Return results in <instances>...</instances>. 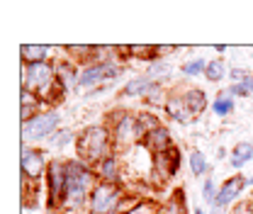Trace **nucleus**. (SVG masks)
Returning <instances> with one entry per match:
<instances>
[{
    "mask_svg": "<svg viewBox=\"0 0 253 214\" xmlns=\"http://www.w3.org/2000/svg\"><path fill=\"white\" fill-rule=\"evenodd\" d=\"M97 185L93 166L81 158H66V187L59 214H88V200Z\"/></svg>",
    "mask_w": 253,
    "mask_h": 214,
    "instance_id": "1",
    "label": "nucleus"
},
{
    "mask_svg": "<svg viewBox=\"0 0 253 214\" xmlns=\"http://www.w3.org/2000/svg\"><path fill=\"white\" fill-rule=\"evenodd\" d=\"M22 88L25 90L37 92L49 107L56 110V105L63 102V95H68V90L63 88L56 78V66L54 61L44 63H22Z\"/></svg>",
    "mask_w": 253,
    "mask_h": 214,
    "instance_id": "2",
    "label": "nucleus"
},
{
    "mask_svg": "<svg viewBox=\"0 0 253 214\" xmlns=\"http://www.w3.org/2000/svg\"><path fill=\"white\" fill-rule=\"evenodd\" d=\"M73 149H76V158L85 161L88 166H97L110 153H117L107 124H88V127H83L78 131V136H76V146Z\"/></svg>",
    "mask_w": 253,
    "mask_h": 214,
    "instance_id": "3",
    "label": "nucleus"
},
{
    "mask_svg": "<svg viewBox=\"0 0 253 214\" xmlns=\"http://www.w3.org/2000/svg\"><path fill=\"white\" fill-rule=\"evenodd\" d=\"M107 127H110V134H112V141H115V151H129L134 146H139L144 141V131L139 127L136 120V112H129V110H115L107 115Z\"/></svg>",
    "mask_w": 253,
    "mask_h": 214,
    "instance_id": "4",
    "label": "nucleus"
},
{
    "mask_svg": "<svg viewBox=\"0 0 253 214\" xmlns=\"http://www.w3.org/2000/svg\"><path fill=\"white\" fill-rule=\"evenodd\" d=\"M134 202L126 200V192L122 185L97 183L88 200V214H122Z\"/></svg>",
    "mask_w": 253,
    "mask_h": 214,
    "instance_id": "5",
    "label": "nucleus"
},
{
    "mask_svg": "<svg viewBox=\"0 0 253 214\" xmlns=\"http://www.w3.org/2000/svg\"><path fill=\"white\" fill-rule=\"evenodd\" d=\"M59 127H61V115L54 107H49V110L30 117L27 122H22V141L27 146L37 144V141H49L59 131Z\"/></svg>",
    "mask_w": 253,
    "mask_h": 214,
    "instance_id": "6",
    "label": "nucleus"
},
{
    "mask_svg": "<svg viewBox=\"0 0 253 214\" xmlns=\"http://www.w3.org/2000/svg\"><path fill=\"white\" fill-rule=\"evenodd\" d=\"M122 61H107V63H88L81 68V78H78V88L85 92H93L105 88L107 83L117 81L122 76Z\"/></svg>",
    "mask_w": 253,
    "mask_h": 214,
    "instance_id": "7",
    "label": "nucleus"
},
{
    "mask_svg": "<svg viewBox=\"0 0 253 214\" xmlns=\"http://www.w3.org/2000/svg\"><path fill=\"white\" fill-rule=\"evenodd\" d=\"M63 187H66V158H51L46 178H44V197H46V207L49 210L59 212Z\"/></svg>",
    "mask_w": 253,
    "mask_h": 214,
    "instance_id": "8",
    "label": "nucleus"
},
{
    "mask_svg": "<svg viewBox=\"0 0 253 214\" xmlns=\"http://www.w3.org/2000/svg\"><path fill=\"white\" fill-rule=\"evenodd\" d=\"M49 161L46 153L37 146H22V156H20V171H22V183H44L46 171H49Z\"/></svg>",
    "mask_w": 253,
    "mask_h": 214,
    "instance_id": "9",
    "label": "nucleus"
},
{
    "mask_svg": "<svg viewBox=\"0 0 253 214\" xmlns=\"http://www.w3.org/2000/svg\"><path fill=\"white\" fill-rule=\"evenodd\" d=\"M180 163H183V153H180L178 146H173L168 151L154 153V168H151L154 180L156 183H166V180L175 178L178 171H180Z\"/></svg>",
    "mask_w": 253,
    "mask_h": 214,
    "instance_id": "10",
    "label": "nucleus"
},
{
    "mask_svg": "<svg viewBox=\"0 0 253 214\" xmlns=\"http://www.w3.org/2000/svg\"><path fill=\"white\" fill-rule=\"evenodd\" d=\"M249 185H251V180H249L244 173H234V175L224 178V183L219 185V195H217V200H214V210H226L229 205H234V202L246 192Z\"/></svg>",
    "mask_w": 253,
    "mask_h": 214,
    "instance_id": "11",
    "label": "nucleus"
},
{
    "mask_svg": "<svg viewBox=\"0 0 253 214\" xmlns=\"http://www.w3.org/2000/svg\"><path fill=\"white\" fill-rule=\"evenodd\" d=\"M163 112H166V117H168L170 122H175V124H190L195 120V115L190 112V107L185 105L180 90L168 92V100H166V105H163Z\"/></svg>",
    "mask_w": 253,
    "mask_h": 214,
    "instance_id": "12",
    "label": "nucleus"
},
{
    "mask_svg": "<svg viewBox=\"0 0 253 214\" xmlns=\"http://www.w3.org/2000/svg\"><path fill=\"white\" fill-rule=\"evenodd\" d=\"M95 178L97 183H112V185H122V163L117 153H110L107 158H102L97 166H93Z\"/></svg>",
    "mask_w": 253,
    "mask_h": 214,
    "instance_id": "13",
    "label": "nucleus"
},
{
    "mask_svg": "<svg viewBox=\"0 0 253 214\" xmlns=\"http://www.w3.org/2000/svg\"><path fill=\"white\" fill-rule=\"evenodd\" d=\"M54 66H56V78L66 90H76L78 88V78H81V66L73 63L68 56H61V59H54Z\"/></svg>",
    "mask_w": 253,
    "mask_h": 214,
    "instance_id": "14",
    "label": "nucleus"
},
{
    "mask_svg": "<svg viewBox=\"0 0 253 214\" xmlns=\"http://www.w3.org/2000/svg\"><path fill=\"white\" fill-rule=\"evenodd\" d=\"M141 144L146 146V151H151V153L168 151V149H173V146H175V144H173V134H170V129H168L166 124H161V127L154 129L151 134H146Z\"/></svg>",
    "mask_w": 253,
    "mask_h": 214,
    "instance_id": "15",
    "label": "nucleus"
},
{
    "mask_svg": "<svg viewBox=\"0 0 253 214\" xmlns=\"http://www.w3.org/2000/svg\"><path fill=\"white\" fill-rule=\"evenodd\" d=\"M44 110H49V105H46L37 92L25 90V88L20 90V117H22V122H27L30 117L44 112Z\"/></svg>",
    "mask_w": 253,
    "mask_h": 214,
    "instance_id": "16",
    "label": "nucleus"
},
{
    "mask_svg": "<svg viewBox=\"0 0 253 214\" xmlns=\"http://www.w3.org/2000/svg\"><path fill=\"white\" fill-rule=\"evenodd\" d=\"M154 86H156V81H154V78H149L146 73L134 76V78H129V81L125 83V88H122V97H144V100H146V95L151 92Z\"/></svg>",
    "mask_w": 253,
    "mask_h": 214,
    "instance_id": "17",
    "label": "nucleus"
},
{
    "mask_svg": "<svg viewBox=\"0 0 253 214\" xmlns=\"http://www.w3.org/2000/svg\"><path fill=\"white\" fill-rule=\"evenodd\" d=\"M20 56H22V63L54 61L51 59V46H46V44H22L20 46Z\"/></svg>",
    "mask_w": 253,
    "mask_h": 214,
    "instance_id": "18",
    "label": "nucleus"
},
{
    "mask_svg": "<svg viewBox=\"0 0 253 214\" xmlns=\"http://www.w3.org/2000/svg\"><path fill=\"white\" fill-rule=\"evenodd\" d=\"M61 49L71 61L78 63V66L83 68V66H88V63L93 61L95 44H66V46H61Z\"/></svg>",
    "mask_w": 253,
    "mask_h": 214,
    "instance_id": "19",
    "label": "nucleus"
},
{
    "mask_svg": "<svg viewBox=\"0 0 253 214\" xmlns=\"http://www.w3.org/2000/svg\"><path fill=\"white\" fill-rule=\"evenodd\" d=\"M253 161V144L251 141H239L231 151H229V163L234 171H244V166H249Z\"/></svg>",
    "mask_w": 253,
    "mask_h": 214,
    "instance_id": "20",
    "label": "nucleus"
},
{
    "mask_svg": "<svg viewBox=\"0 0 253 214\" xmlns=\"http://www.w3.org/2000/svg\"><path fill=\"white\" fill-rule=\"evenodd\" d=\"M180 92H183V100H185V105L190 107L192 115H202V112L207 110L210 100H207V92L202 90V88L190 86V88H185V90H180Z\"/></svg>",
    "mask_w": 253,
    "mask_h": 214,
    "instance_id": "21",
    "label": "nucleus"
},
{
    "mask_svg": "<svg viewBox=\"0 0 253 214\" xmlns=\"http://www.w3.org/2000/svg\"><path fill=\"white\" fill-rule=\"evenodd\" d=\"M158 214H188V202H185L183 190H175V192L158 207Z\"/></svg>",
    "mask_w": 253,
    "mask_h": 214,
    "instance_id": "22",
    "label": "nucleus"
},
{
    "mask_svg": "<svg viewBox=\"0 0 253 214\" xmlns=\"http://www.w3.org/2000/svg\"><path fill=\"white\" fill-rule=\"evenodd\" d=\"M129 54L131 59H139V61L154 63L158 61V44H129Z\"/></svg>",
    "mask_w": 253,
    "mask_h": 214,
    "instance_id": "23",
    "label": "nucleus"
},
{
    "mask_svg": "<svg viewBox=\"0 0 253 214\" xmlns=\"http://www.w3.org/2000/svg\"><path fill=\"white\" fill-rule=\"evenodd\" d=\"M188 166H190V173H192L195 178H202V175L210 173V161H207V156L202 151H197V149H192V151L188 153Z\"/></svg>",
    "mask_w": 253,
    "mask_h": 214,
    "instance_id": "24",
    "label": "nucleus"
},
{
    "mask_svg": "<svg viewBox=\"0 0 253 214\" xmlns=\"http://www.w3.org/2000/svg\"><path fill=\"white\" fill-rule=\"evenodd\" d=\"M229 66L224 59H212V61L207 63V68H205V78L210 81V83H221L224 78H229Z\"/></svg>",
    "mask_w": 253,
    "mask_h": 214,
    "instance_id": "25",
    "label": "nucleus"
},
{
    "mask_svg": "<svg viewBox=\"0 0 253 214\" xmlns=\"http://www.w3.org/2000/svg\"><path fill=\"white\" fill-rule=\"evenodd\" d=\"M170 73H173V66L166 61V59H158V61L146 66V76L154 78L156 83H166V81L170 78Z\"/></svg>",
    "mask_w": 253,
    "mask_h": 214,
    "instance_id": "26",
    "label": "nucleus"
},
{
    "mask_svg": "<svg viewBox=\"0 0 253 214\" xmlns=\"http://www.w3.org/2000/svg\"><path fill=\"white\" fill-rule=\"evenodd\" d=\"M76 136H78V134H76V131H71V129H59V131H56L46 144H49L51 149H56V151H63V149H68L71 144L76 146Z\"/></svg>",
    "mask_w": 253,
    "mask_h": 214,
    "instance_id": "27",
    "label": "nucleus"
},
{
    "mask_svg": "<svg viewBox=\"0 0 253 214\" xmlns=\"http://www.w3.org/2000/svg\"><path fill=\"white\" fill-rule=\"evenodd\" d=\"M212 112H214L217 117H229V115L234 112V97L226 90L219 92V95L212 100Z\"/></svg>",
    "mask_w": 253,
    "mask_h": 214,
    "instance_id": "28",
    "label": "nucleus"
},
{
    "mask_svg": "<svg viewBox=\"0 0 253 214\" xmlns=\"http://www.w3.org/2000/svg\"><path fill=\"white\" fill-rule=\"evenodd\" d=\"M207 63L205 61V56H192V59H188V61L183 63V76L185 78H195V76H205V68H207Z\"/></svg>",
    "mask_w": 253,
    "mask_h": 214,
    "instance_id": "29",
    "label": "nucleus"
},
{
    "mask_svg": "<svg viewBox=\"0 0 253 214\" xmlns=\"http://www.w3.org/2000/svg\"><path fill=\"white\" fill-rule=\"evenodd\" d=\"M136 120H139V127H141L144 136H146V134H151L154 129H158V127L163 124L161 120H158V115L149 112V110H141V112H136Z\"/></svg>",
    "mask_w": 253,
    "mask_h": 214,
    "instance_id": "30",
    "label": "nucleus"
},
{
    "mask_svg": "<svg viewBox=\"0 0 253 214\" xmlns=\"http://www.w3.org/2000/svg\"><path fill=\"white\" fill-rule=\"evenodd\" d=\"M217 195H219V185H217L212 178H210V175H207V178H205V185H202V197H205V202H207L210 207H214Z\"/></svg>",
    "mask_w": 253,
    "mask_h": 214,
    "instance_id": "31",
    "label": "nucleus"
},
{
    "mask_svg": "<svg viewBox=\"0 0 253 214\" xmlns=\"http://www.w3.org/2000/svg\"><path fill=\"white\" fill-rule=\"evenodd\" d=\"M122 214H158L156 205H151V202H146V200H139V202H134L131 207H126Z\"/></svg>",
    "mask_w": 253,
    "mask_h": 214,
    "instance_id": "32",
    "label": "nucleus"
},
{
    "mask_svg": "<svg viewBox=\"0 0 253 214\" xmlns=\"http://www.w3.org/2000/svg\"><path fill=\"white\" fill-rule=\"evenodd\" d=\"M226 92H229V95H231L234 100H236V97H249V95H251V92L244 88V83H229Z\"/></svg>",
    "mask_w": 253,
    "mask_h": 214,
    "instance_id": "33",
    "label": "nucleus"
},
{
    "mask_svg": "<svg viewBox=\"0 0 253 214\" xmlns=\"http://www.w3.org/2000/svg\"><path fill=\"white\" fill-rule=\"evenodd\" d=\"M246 76H249V71H244V68H231V71H229V81H231V83H241Z\"/></svg>",
    "mask_w": 253,
    "mask_h": 214,
    "instance_id": "34",
    "label": "nucleus"
},
{
    "mask_svg": "<svg viewBox=\"0 0 253 214\" xmlns=\"http://www.w3.org/2000/svg\"><path fill=\"white\" fill-rule=\"evenodd\" d=\"M229 214H251V207H249V202H239Z\"/></svg>",
    "mask_w": 253,
    "mask_h": 214,
    "instance_id": "35",
    "label": "nucleus"
},
{
    "mask_svg": "<svg viewBox=\"0 0 253 214\" xmlns=\"http://www.w3.org/2000/svg\"><path fill=\"white\" fill-rule=\"evenodd\" d=\"M241 83H244V88H246V90L253 95V73H249V76H246V78H244Z\"/></svg>",
    "mask_w": 253,
    "mask_h": 214,
    "instance_id": "36",
    "label": "nucleus"
},
{
    "mask_svg": "<svg viewBox=\"0 0 253 214\" xmlns=\"http://www.w3.org/2000/svg\"><path fill=\"white\" fill-rule=\"evenodd\" d=\"M226 49H229L226 44H214V51H217V54H226Z\"/></svg>",
    "mask_w": 253,
    "mask_h": 214,
    "instance_id": "37",
    "label": "nucleus"
},
{
    "mask_svg": "<svg viewBox=\"0 0 253 214\" xmlns=\"http://www.w3.org/2000/svg\"><path fill=\"white\" fill-rule=\"evenodd\" d=\"M224 156H229V151H226V149H219V151H217V158H224Z\"/></svg>",
    "mask_w": 253,
    "mask_h": 214,
    "instance_id": "38",
    "label": "nucleus"
},
{
    "mask_svg": "<svg viewBox=\"0 0 253 214\" xmlns=\"http://www.w3.org/2000/svg\"><path fill=\"white\" fill-rule=\"evenodd\" d=\"M249 207H251V214H253V192H251V197H249Z\"/></svg>",
    "mask_w": 253,
    "mask_h": 214,
    "instance_id": "39",
    "label": "nucleus"
},
{
    "mask_svg": "<svg viewBox=\"0 0 253 214\" xmlns=\"http://www.w3.org/2000/svg\"><path fill=\"white\" fill-rule=\"evenodd\" d=\"M192 214H207L205 210H192Z\"/></svg>",
    "mask_w": 253,
    "mask_h": 214,
    "instance_id": "40",
    "label": "nucleus"
},
{
    "mask_svg": "<svg viewBox=\"0 0 253 214\" xmlns=\"http://www.w3.org/2000/svg\"><path fill=\"white\" fill-rule=\"evenodd\" d=\"M207 214H224L221 210H212V212H207Z\"/></svg>",
    "mask_w": 253,
    "mask_h": 214,
    "instance_id": "41",
    "label": "nucleus"
},
{
    "mask_svg": "<svg viewBox=\"0 0 253 214\" xmlns=\"http://www.w3.org/2000/svg\"><path fill=\"white\" fill-rule=\"evenodd\" d=\"M249 180H251V185H253V178H249Z\"/></svg>",
    "mask_w": 253,
    "mask_h": 214,
    "instance_id": "42",
    "label": "nucleus"
}]
</instances>
